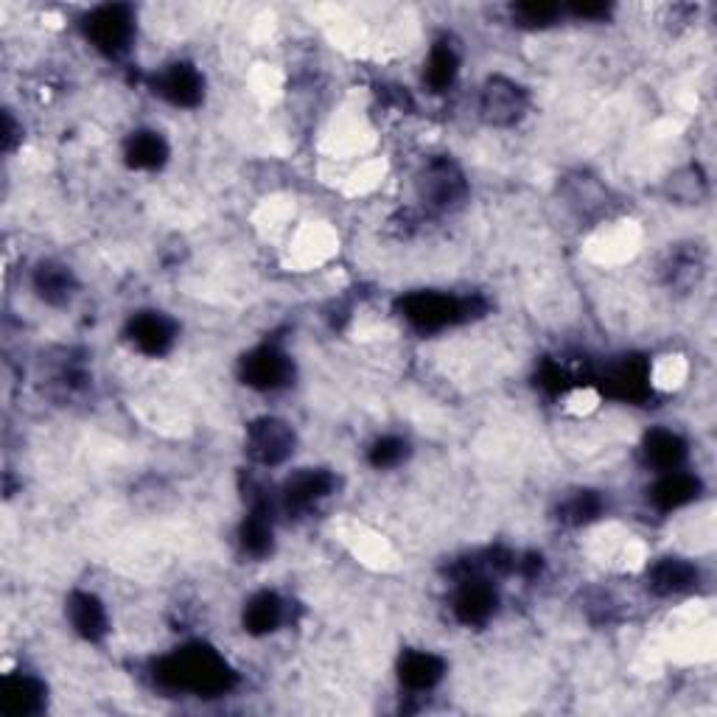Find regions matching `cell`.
Instances as JSON below:
<instances>
[{"label":"cell","instance_id":"23","mask_svg":"<svg viewBox=\"0 0 717 717\" xmlns=\"http://www.w3.org/2000/svg\"><path fill=\"white\" fill-rule=\"evenodd\" d=\"M457 73H460V57H457L454 45L449 42H438V45L429 51L427 71H423V82L434 90V93H443L454 84Z\"/></svg>","mask_w":717,"mask_h":717},{"label":"cell","instance_id":"27","mask_svg":"<svg viewBox=\"0 0 717 717\" xmlns=\"http://www.w3.org/2000/svg\"><path fill=\"white\" fill-rule=\"evenodd\" d=\"M563 14V9L557 3H519L513 7V18L519 20V25H530V29H539V25L555 23Z\"/></svg>","mask_w":717,"mask_h":717},{"label":"cell","instance_id":"21","mask_svg":"<svg viewBox=\"0 0 717 717\" xmlns=\"http://www.w3.org/2000/svg\"><path fill=\"white\" fill-rule=\"evenodd\" d=\"M238 539H242V546L247 555H253V557L269 555V552H273V544H275L269 508L249 510V516L244 519L242 530H238Z\"/></svg>","mask_w":717,"mask_h":717},{"label":"cell","instance_id":"22","mask_svg":"<svg viewBox=\"0 0 717 717\" xmlns=\"http://www.w3.org/2000/svg\"><path fill=\"white\" fill-rule=\"evenodd\" d=\"M651 376H647V368L636 359H625L619 368L611 370V376L605 379L608 390L617 398H628V401H642V398L651 392Z\"/></svg>","mask_w":717,"mask_h":717},{"label":"cell","instance_id":"8","mask_svg":"<svg viewBox=\"0 0 717 717\" xmlns=\"http://www.w3.org/2000/svg\"><path fill=\"white\" fill-rule=\"evenodd\" d=\"M155 88V93H161L168 104L191 110L196 107L202 101V95H205V79H202V73L196 71L194 65L177 62V65H168L166 71L157 76Z\"/></svg>","mask_w":717,"mask_h":717},{"label":"cell","instance_id":"6","mask_svg":"<svg viewBox=\"0 0 717 717\" xmlns=\"http://www.w3.org/2000/svg\"><path fill=\"white\" fill-rule=\"evenodd\" d=\"M480 113L491 126H513L527 113V90L508 76L488 79L480 95Z\"/></svg>","mask_w":717,"mask_h":717},{"label":"cell","instance_id":"12","mask_svg":"<svg viewBox=\"0 0 717 717\" xmlns=\"http://www.w3.org/2000/svg\"><path fill=\"white\" fill-rule=\"evenodd\" d=\"M68 619L82 639L99 642L107 634V611L90 592H73L68 600Z\"/></svg>","mask_w":717,"mask_h":717},{"label":"cell","instance_id":"4","mask_svg":"<svg viewBox=\"0 0 717 717\" xmlns=\"http://www.w3.org/2000/svg\"><path fill=\"white\" fill-rule=\"evenodd\" d=\"M418 194H421L423 205L434 211H451L469 194V183H465L463 168L457 166L449 157H438L423 168L421 180H418Z\"/></svg>","mask_w":717,"mask_h":717},{"label":"cell","instance_id":"18","mask_svg":"<svg viewBox=\"0 0 717 717\" xmlns=\"http://www.w3.org/2000/svg\"><path fill=\"white\" fill-rule=\"evenodd\" d=\"M34 291L51 306H62L76 291V278L68 267L54 262H45L34 269Z\"/></svg>","mask_w":717,"mask_h":717},{"label":"cell","instance_id":"1","mask_svg":"<svg viewBox=\"0 0 717 717\" xmlns=\"http://www.w3.org/2000/svg\"><path fill=\"white\" fill-rule=\"evenodd\" d=\"M155 678L161 687L180 689V693L194 695H225L236 684V673L231 670V664L214 651V647L202 645H185L163 656L155 667Z\"/></svg>","mask_w":717,"mask_h":717},{"label":"cell","instance_id":"7","mask_svg":"<svg viewBox=\"0 0 717 717\" xmlns=\"http://www.w3.org/2000/svg\"><path fill=\"white\" fill-rule=\"evenodd\" d=\"M242 379L255 390H278L289 385L291 359L273 345H262L242 359Z\"/></svg>","mask_w":717,"mask_h":717},{"label":"cell","instance_id":"25","mask_svg":"<svg viewBox=\"0 0 717 717\" xmlns=\"http://www.w3.org/2000/svg\"><path fill=\"white\" fill-rule=\"evenodd\" d=\"M670 284L676 286H693L698 284L700 273H704V258H700L698 249H676L670 258Z\"/></svg>","mask_w":717,"mask_h":717},{"label":"cell","instance_id":"2","mask_svg":"<svg viewBox=\"0 0 717 717\" xmlns=\"http://www.w3.org/2000/svg\"><path fill=\"white\" fill-rule=\"evenodd\" d=\"M401 311L421 331H440L471 317V303L440 291H416L401 300Z\"/></svg>","mask_w":717,"mask_h":717},{"label":"cell","instance_id":"17","mask_svg":"<svg viewBox=\"0 0 717 717\" xmlns=\"http://www.w3.org/2000/svg\"><path fill=\"white\" fill-rule=\"evenodd\" d=\"M645 457L647 463L658 471H678L687 460V443L682 434L670 432V429H653L645 438Z\"/></svg>","mask_w":717,"mask_h":717},{"label":"cell","instance_id":"11","mask_svg":"<svg viewBox=\"0 0 717 717\" xmlns=\"http://www.w3.org/2000/svg\"><path fill=\"white\" fill-rule=\"evenodd\" d=\"M337 488V477L326 469H306L289 477L284 485V504L289 510H309L311 504L331 496Z\"/></svg>","mask_w":717,"mask_h":717},{"label":"cell","instance_id":"28","mask_svg":"<svg viewBox=\"0 0 717 717\" xmlns=\"http://www.w3.org/2000/svg\"><path fill=\"white\" fill-rule=\"evenodd\" d=\"M566 12H570L572 18H577V20L608 18V7H605V3H575V7H570Z\"/></svg>","mask_w":717,"mask_h":717},{"label":"cell","instance_id":"15","mask_svg":"<svg viewBox=\"0 0 717 717\" xmlns=\"http://www.w3.org/2000/svg\"><path fill=\"white\" fill-rule=\"evenodd\" d=\"M0 709L12 717H29L45 709V687L31 676H9L0 695Z\"/></svg>","mask_w":717,"mask_h":717},{"label":"cell","instance_id":"24","mask_svg":"<svg viewBox=\"0 0 717 717\" xmlns=\"http://www.w3.org/2000/svg\"><path fill=\"white\" fill-rule=\"evenodd\" d=\"M603 513V496L597 491H577L561 504V519L572 527H583L600 519Z\"/></svg>","mask_w":717,"mask_h":717},{"label":"cell","instance_id":"14","mask_svg":"<svg viewBox=\"0 0 717 717\" xmlns=\"http://www.w3.org/2000/svg\"><path fill=\"white\" fill-rule=\"evenodd\" d=\"M695 583H698V570H695V563L684 561V557H662L658 563H653L651 575H647V586L658 597L689 592Z\"/></svg>","mask_w":717,"mask_h":717},{"label":"cell","instance_id":"16","mask_svg":"<svg viewBox=\"0 0 717 717\" xmlns=\"http://www.w3.org/2000/svg\"><path fill=\"white\" fill-rule=\"evenodd\" d=\"M700 480L684 471H667L656 485L651 488V502L658 510H678L684 504H689L693 499H698Z\"/></svg>","mask_w":717,"mask_h":717},{"label":"cell","instance_id":"3","mask_svg":"<svg viewBox=\"0 0 717 717\" xmlns=\"http://www.w3.org/2000/svg\"><path fill=\"white\" fill-rule=\"evenodd\" d=\"M84 31H88V40L99 48L101 54L121 57L126 54V48L135 37V12L124 3L99 7L95 12H90Z\"/></svg>","mask_w":717,"mask_h":717},{"label":"cell","instance_id":"13","mask_svg":"<svg viewBox=\"0 0 717 717\" xmlns=\"http://www.w3.org/2000/svg\"><path fill=\"white\" fill-rule=\"evenodd\" d=\"M443 673H445L443 658L427 651L403 653L401 664H398V678H401L403 687L412 689V693H427V689L438 687Z\"/></svg>","mask_w":717,"mask_h":717},{"label":"cell","instance_id":"19","mask_svg":"<svg viewBox=\"0 0 717 717\" xmlns=\"http://www.w3.org/2000/svg\"><path fill=\"white\" fill-rule=\"evenodd\" d=\"M168 157V143L163 141L161 132L141 130L132 132V137L126 141V163L132 168H141V172H152V168H161Z\"/></svg>","mask_w":717,"mask_h":717},{"label":"cell","instance_id":"9","mask_svg":"<svg viewBox=\"0 0 717 717\" xmlns=\"http://www.w3.org/2000/svg\"><path fill=\"white\" fill-rule=\"evenodd\" d=\"M126 334H130V342L146 356L168 354L174 339H177V328L161 311H141V315H135L130 320Z\"/></svg>","mask_w":717,"mask_h":717},{"label":"cell","instance_id":"26","mask_svg":"<svg viewBox=\"0 0 717 717\" xmlns=\"http://www.w3.org/2000/svg\"><path fill=\"white\" fill-rule=\"evenodd\" d=\"M407 440L381 438L376 440L373 449H370V465H373V469H396V465H401L403 460H407Z\"/></svg>","mask_w":717,"mask_h":717},{"label":"cell","instance_id":"10","mask_svg":"<svg viewBox=\"0 0 717 717\" xmlns=\"http://www.w3.org/2000/svg\"><path fill=\"white\" fill-rule=\"evenodd\" d=\"M496 592L485 577H465L454 597V614L463 625H485L496 611Z\"/></svg>","mask_w":717,"mask_h":717},{"label":"cell","instance_id":"20","mask_svg":"<svg viewBox=\"0 0 717 717\" xmlns=\"http://www.w3.org/2000/svg\"><path fill=\"white\" fill-rule=\"evenodd\" d=\"M284 623V600L275 592L255 594L244 608V628L255 636L273 634Z\"/></svg>","mask_w":717,"mask_h":717},{"label":"cell","instance_id":"5","mask_svg":"<svg viewBox=\"0 0 717 717\" xmlns=\"http://www.w3.org/2000/svg\"><path fill=\"white\" fill-rule=\"evenodd\" d=\"M295 451V429L280 418H258L247 427V454L258 465L286 463Z\"/></svg>","mask_w":717,"mask_h":717}]
</instances>
